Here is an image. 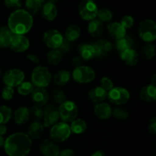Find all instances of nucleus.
I'll return each mask as SVG.
<instances>
[{
    "label": "nucleus",
    "mask_w": 156,
    "mask_h": 156,
    "mask_svg": "<svg viewBox=\"0 0 156 156\" xmlns=\"http://www.w3.org/2000/svg\"><path fill=\"white\" fill-rule=\"evenodd\" d=\"M94 114L100 120H108L111 117L112 109L108 103L101 102L94 105Z\"/></svg>",
    "instance_id": "17"
},
{
    "label": "nucleus",
    "mask_w": 156,
    "mask_h": 156,
    "mask_svg": "<svg viewBox=\"0 0 156 156\" xmlns=\"http://www.w3.org/2000/svg\"><path fill=\"white\" fill-rule=\"evenodd\" d=\"M141 54L146 60H152L155 56V47L152 44H146L141 50Z\"/></svg>",
    "instance_id": "33"
},
{
    "label": "nucleus",
    "mask_w": 156,
    "mask_h": 156,
    "mask_svg": "<svg viewBox=\"0 0 156 156\" xmlns=\"http://www.w3.org/2000/svg\"><path fill=\"white\" fill-rule=\"evenodd\" d=\"M72 63L74 66L78 67V66H82V59L80 57H78V56H76L72 60Z\"/></svg>",
    "instance_id": "49"
},
{
    "label": "nucleus",
    "mask_w": 156,
    "mask_h": 156,
    "mask_svg": "<svg viewBox=\"0 0 156 156\" xmlns=\"http://www.w3.org/2000/svg\"><path fill=\"white\" fill-rule=\"evenodd\" d=\"M72 49V42L67 41L66 38H64L63 41H62V44L60 45V47H59V50L63 53H68L70 51V50Z\"/></svg>",
    "instance_id": "45"
},
{
    "label": "nucleus",
    "mask_w": 156,
    "mask_h": 156,
    "mask_svg": "<svg viewBox=\"0 0 156 156\" xmlns=\"http://www.w3.org/2000/svg\"><path fill=\"white\" fill-rule=\"evenodd\" d=\"M69 126L71 133L76 135H79L85 132L87 129V123L82 119L76 118L73 122H71V125Z\"/></svg>",
    "instance_id": "31"
},
{
    "label": "nucleus",
    "mask_w": 156,
    "mask_h": 156,
    "mask_svg": "<svg viewBox=\"0 0 156 156\" xmlns=\"http://www.w3.org/2000/svg\"><path fill=\"white\" fill-rule=\"evenodd\" d=\"M52 75L47 67L38 66L35 67L31 73V83L37 88H44L50 85Z\"/></svg>",
    "instance_id": "3"
},
{
    "label": "nucleus",
    "mask_w": 156,
    "mask_h": 156,
    "mask_svg": "<svg viewBox=\"0 0 156 156\" xmlns=\"http://www.w3.org/2000/svg\"><path fill=\"white\" fill-rule=\"evenodd\" d=\"M12 36L13 33L9 30L8 26H2L0 28V47L7 48L10 47Z\"/></svg>",
    "instance_id": "27"
},
{
    "label": "nucleus",
    "mask_w": 156,
    "mask_h": 156,
    "mask_svg": "<svg viewBox=\"0 0 156 156\" xmlns=\"http://www.w3.org/2000/svg\"><path fill=\"white\" fill-rule=\"evenodd\" d=\"M62 59V53L59 49H53L48 52L47 55V61L50 65L57 66Z\"/></svg>",
    "instance_id": "32"
},
{
    "label": "nucleus",
    "mask_w": 156,
    "mask_h": 156,
    "mask_svg": "<svg viewBox=\"0 0 156 156\" xmlns=\"http://www.w3.org/2000/svg\"><path fill=\"white\" fill-rule=\"evenodd\" d=\"M80 58L85 61H89L95 57L94 49L91 44H82L79 47Z\"/></svg>",
    "instance_id": "25"
},
{
    "label": "nucleus",
    "mask_w": 156,
    "mask_h": 156,
    "mask_svg": "<svg viewBox=\"0 0 156 156\" xmlns=\"http://www.w3.org/2000/svg\"><path fill=\"white\" fill-rule=\"evenodd\" d=\"M70 79H71V74L69 72L68 70L61 69L56 72L53 78V81L58 86H64L69 82Z\"/></svg>",
    "instance_id": "28"
},
{
    "label": "nucleus",
    "mask_w": 156,
    "mask_h": 156,
    "mask_svg": "<svg viewBox=\"0 0 156 156\" xmlns=\"http://www.w3.org/2000/svg\"><path fill=\"white\" fill-rule=\"evenodd\" d=\"M29 111H30V117L34 121H40L43 119L44 109L42 108V107L34 105L31 107Z\"/></svg>",
    "instance_id": "37"
},
{
    "label": "nucleus",
    "mask_w": 156,
    "mask_h": 156,
    "mask_svg": "<svg viewBox=\"0 0 156 156\" xmlns=\"http://www.w3.org/2000/svg\"><path fill=\"white\" fill-rule=\"evenodd\" d=\"M32 140L27 133L18 132L9 136L4 143V149L9 156H27L30 152Z\"/></svg>",
    "instance_id": "1"
},
{
    "label": "nucleus",
    "mask_w": 156,
    "mask_h": 156,
    "mask_svg": "<svg viewBox=\"0 0 156 156\" xmlns=\"http://www.w3.org/2000/svg\"><path fill=\"white\" fill-rule=\"evenodd\" d=\"M104 24L98 19H94L90 21L88 25V31L93 37H98L101 36L104 31Z\"/></svg>",
    "instance_id": "26"
},
{
    "label": "nucleus",
    "mask_w": 156,
    "mask_h": 156,
    "mask_svg": "<svg viewBox=\"0 0 156 156\" xmlns=\"http://www.w3.org/2000/svg\"><path fill=\"white\" fill-rule=\"evenodd\" d=\"M4 143H5V140L3 138V136H0V148L4 146Z\"/></svg>",
    "instance_id": "52"
},
{
    "label": "nucleus",
    "mask_w": 156,
    "mask_h": 156,
    "mask_svg": "<svg viewBox=\"0 0 156 156\" xmlns=\"http://www.w3.org/2000/svg\"><path fill=\"white\" fill-rule=\"evenodd\" d=\"M91 156H106L105 155V152L101 150H98L96 152H94V153L91 155Z\"/></svg>",
    "instance_id": "51"
},
{
    "label": "nucleus",
    "mask_w": 156,
    "mask_h": 156,
    "mask_svg": "<svg viewBox=\"0 0 156 156\" xmlns=\"http://www.w3.org/2000/svg\"><path fill=\"white\" fill-rule=\"evenodd\" d=\"M40 150L44 156H58L60 152L57 144L51 140H44L41 143Z\"/></svg>",
    "instance_id": "16"
},
{
    "label": "nucleus",
    "mask_w": 156,
    "mask_h": 156,
    "mask_svg": "<svg viewBox=\"0 0 156 156\" xmlns=\"http://www.w3.org/2000/svg\"><path fill=\"white\" fill-rule=\"evenodd\" d=\"M130 98L129 91L123 87H115L108 92L109 101L113 105L120 106L127 103Z\"/></svg>",
    "instance_id": "8"
},
{
    "label": "nucleus",
    "mask_w": 156,
    "mask_h": 156,
    "mask_svg": "<svg viewBox=\"0 0 156 156\" xmlns=\"http://www.w3.org/2000/svg\"><path fill=\"white\" fill-rule=\"evenodd\" d=\"M31 99L35 105L43 107L47 105L50 99V95L45 88L36 87L31 93Z\"/></svg>",
    "instance_id": "14"
},
{
    "label": "nucleus",
    "mask_w": 156,
    "mask_h": 156,
    "mask_svg": "<svg viewBox=\"0 0 156 156\" xmlns=\"http://www.w3.org/2000/svg\"><path fill=\"white\" fill-rule=\"evenodd\" d=\"M133 44V39L130 36H129V35H126L123 37L117 40V42H116V48L120 53L126 50L132 49Z\"/></svg>",
    "instance_id": "30"
},
{
    "label": "nucleus",
    "mask_w": 156,
    "mask_h": 156,
    "mask_svg": "<svg viewBox=\"0 0 156 156\" xmlns=\"http://www.w3.org/2000/svg\"><path fill=\"white\" fill-rule=\"evenodd\" d=\"M129 115V113L128 110L125 108H122V107H117V108H114V110H112V114H111V116H113L114 118L120 120L127 119Z\"/></svg>",
    "instance_id": "38"
},
{
    "label": "nucleus",
    "mask_w": 156,
    "mask_h": 156,
    "mask_svg": "<svg viewBox=\"0 0 156 156\" xmlns=\"http://www.w3.org/2000/svg\"><path fill=\"white\" fill-rule=\"evenodd\" d=\"M1 76H2V69L1 68H0V77H1Z\"/></svg>",
    "instance_id": "55"
},
{
    "label": "nucleus",
    "mask_w": 156,
    "mask_h": 156,
    "mask_svg": "<svg viewBox=\"0 0 156 156\" xmlns=\"http://www.w3.org/2000/svg\"><path fill=\"white\" fill-rule=\"evenodd\" d=\"M15 94V90L13 88L9 86H5L2 91V98L5 101H10L13 98Z\"/></svg>",
    "instance_id": "41"
},
{
    "label": "nucleus",
    "mask_w": 156,
    "mask_h": 156,
    "mask_svg": "<svg viewBox=\"0 0 156 156\" xmlns=\"http://www.w3.org/2000/svg\"><path fill=\"white\" fill-rule=\"evenodd\" d=\"M101 87L108 92L114 88V82L110 78L105 76L101 79Z\"/></svg>",
    "instance_id": "42"
},
{
    "label": "nucleus",
    "mask_w": 156,
    "mask_h": 156,
    "mask_svg": "<svg viewBox=\"0 0 156 156\" xmlns=\"http://www.w3.org/2000/svg\"><path fill=\"white\" fill-rule=\"evenodd\" d=\"M27 58L30 61V62H34V63H39L40 59L36 54L34 53H28L27 55Z\"/></svg>",
    "instance_id": "48"
},
{
    "label": "nucleus",
    "mask_w": 156,
    "mask_h": 156,
    "mask_svg": "<svg viewBox=\"0 0 156 156\" xmlns=\"http://www.w3.org/2000/svg\"><path fill=\"white\" fill-rule=\"evenodd\" d=\"M71 135L70 126L64 122H58L53 125L50 131V140L54 143H62L69 138Z\"/></svg>",
    "instance_id": "4"
},
{
    "label": "nucleus",
    "mask_w": 156,
    "mask_h": 156,
    "mask_svg": "<svg viewBox=\"0 0 156 156\" xmlns=\"http://www.w3.org/2000/svg\"><path fill=\"white\" fill-rule=\"evenodd\" d=\"M58 1H59V0H48V2L53 3V4H55V3H56V2H57Z\"/></svg>",
    "instance_id": "53"
},
{
    "label": "nucleus",
    "mask_w": 156,
    "mask_h": 156,
    "mask_svg": "<svg viewBox=\"0 0 156 156\" xmlns=\"http://www.w3.org/2000/svg\"><path fill=\"white\" fill-rule=\"evenodd\" d=\"M41 15L45 20L53 21L57 16V9L56 5L47 2L41 8Z\"/></svg>",
    "instance_id": "20"
},
{
    "label": "nucleus",
    "mask_w": 156,
    "mask_h": 156,
    "mask_svg": "<svg viewBox=\"0 0 156 156\" xmlns=\"http://www.w3.org/2000/svg\"><path fill=\"white\" fill-rule=\"evenodd\" d=\"M110 36L115 40H119L126 35V30L120 22H113L108 25Z\"/></svg>",
    "instance_id": "21"
},
{
    "label": "nucleus",
    "mask_w": 156,
    "mask_h": 156,
    "mask_svg": "<svg viewBox=\"0 0 156 156\" xmlns=\"http://www.w3.org/2000/svg\"><path fill=\"white\" fill-rule=\"evenodd\" d=\"M134 22H135V21H134V18L132 16H130V15H126V16H123L122 18L120 24L126 30V29L131 28L133 26Z\"/></svg>",
    "instance_id": "43"
},
{
    "label": "nucleus",
    "mask_w": 156,
    "mask_h": 156,
    "mask_svg": "<svg viewBox=\"0 0 156 156\" xmlns=\"http://www.w3.org/2000/svg\"><path fill=\"white\" fill-rule=\"evenodd\" d=\"M73 79L79 84L90 83L95 79V71L87 66H80L76 67L73 72Z\"/></svg>",
    "instance_id": "7"
},
{
    "label": "nucleus",
    "mask_w": 156,
    "mask_h": 156,
    "mask_svg": "<svg viewBox=\"0 0 156 156\" xmlns=\"http://www.w3.org/2000/svg\"><path fill=\"white\" fill-rule=\"evenodd\" d=\"M12 117V111L9 107L0 106V124L5 125Z\"/></svg>",
    "instance_id": "35"
},
{
    "label": "nucleus",
    "mask_w": 156,
    "mask_h": 156,
    "mask_svg": "<svg viewBox=\"0 0 156 156\" xmlns=\"http://www.w3.org/2000/svg\"><path fill=\"white\" fill-rule=\"evenodd\" d=\"M59 118L64 123H71L75 119L77 118L79 109L78 106L74 101H66L59 105Z\"/></svg>",
    "instance_id": "5"
},
{
    "label": "nucleus",
    "mask_w": 156,
    "mask_h": 156,
    "mask_svg": "<svg viewBox=\"0 0 156 156\" xmlns=\"http://www.w3.org/2000/svg\"><path fill=\"white\" fill-rule=\"evenodd\" d=\"M64 37L62 34L56 29H50L44 32L43 36V42L48 48L59 49L62 44Z\"/></svg>",
    "instance_id": "11"
},
{
    "label": "nucleus",
    "mask_w": 156,
    "mask_h": 156,
    "mask_svg": "<svg viewBox=\"0 0 156 156\" xmlns=\"http://www.w3.org/2000/svg\"><path fill=\"white\" fill-rule=\"evenodd\" d=\"M81 36V29L78 25L72 24L68 26L65 32V38L70 42L77 41Z\"/></svg>",
    "instance_id": "29"
},
{
    "label": "nucleus",
    "mask_w": 156,
    "mask_h": 156,
    "mask_svg": "<svg viewBox=\"0 0 156 156\" xmlns=\"http://www.w3.org/2000/svg\"><path fill=\"white\" fill-rule=\"evenodd\" d=\"M97 17L101 22H109L113 18V13L108 9H102L98 11Z\"/></svg>",
    "instance_id": "40"
},
{
    "label": "nucleus",
    "mask_w": 156,
    "mask_h": 156,
    "mask_svg": "<svg viewBox=\"0 0 156 156\" xmlns=\"http://www.w3.org/2000/svg\"><path fill=\"white\" fill-rule=\"evenodd\" d=\"M148 130L150 133H156V117H153L149 122L148 124Z\"/></svg>",
    "instance_id": "46"
},
{
    "label": "nucleus",
    "mask_w": 156,
    "mask_h": 156,
    "mask_svg": "<svg viewBox=\"0 0 156 156\" xmlns=\"http://www.w3.org/2000/svg\"><path fill=\"white\" fill-rule=\"evenodd\" d=\"M98 6L93 0H82L79 5L81 18L85 21H91L97 17Z\"/></svg>",
    "instance_id": "10"
},
{
    "label": "nucleus",
    "mask_w": 156,
    "mask_h": 156,
    "mask_svg": "<svg viewBox=\"0 0 156 156\" xmlns=\"http://www.w3.org/2000/svg\"><path fill=\"white\" fill-rule=\"evenodd\" d=\"M4 2L6 7L11 9H15V10H17L21 5V0H4Z\"/></svg>",
    "instance_id": "44"
},
{
    "label": "nucleus",
    "mask_w": 156,
    "mask_h": 156,
    "mask_svg": "<svg viewBox=\"0 0 156 156\" xmlns=\"http://www.w3.org/2000/svg\"><path fill=\"white\" fill-rule=\"evenodd\" d=\"M122 60L129 66H133L139 61V54L133 49H129L120 53Z\"/></svg>",
    "instance_id": "23"
},
{
    "label": "nucleus",
    "mask_w": 156,
    "mask_h": 156,
    "mask_svg": "<svg viewBox=\"0 0 156 156\" xmlns=\"http://www.w3.org/2000/svg\"><path fill=\"white\" fill-rule=\"evenodd\" d=\"M44 126L49 127L58 123L59 119V108L53 104H49L46 105L44 109Z\"/></svg>",
    "instance_id": "12"
},
{
    "label": "nucleus",
    "mask_w": 156,
    "mask_h": 156,
    "mask_svg": "<svg viewBox=\"0 0 156 156\" xmlns=\"http://www.w3.org/2000/svg\"><path fill=\"white\" fill-rule=\"evenodd\" d=\"M88 96V98L94 103H101L108 98V91L101 86H96L90 90Z\"/></svg>",
    "instance_id": "19"
},
{
    "label": "nucleus",
    "mask_w": 156,
    "mask_h": 156,
    "mask_svg": "<svg viewBox=\"0 0 156 156\" xmlns=\"http://www.w3.org/2000/svg\"><path fill=\"white\" fill-rule=\"evenodd\" d=\"M7 133V127L5 124H0V136H3Z\"/></svg>",
    "instance_id": "50"
},
{
    "label": "nucleus",
    "mask_w": 156,
    "mask_h": 156,
    "mask_svg": "<svg viewBox=\"0 0 156 156\" xmlns=\"http://www.w3.org/2000/svg\"><path fill=\"white\" fill-rule=\"evenodd\" d=\"M14 117L15 123L18 125L25 124L30 118V111L26 107H20L16 109L12 114Z\"/></svg>",
    "instance_id": "22"
},
{
    "label": "nucleus",
    "mask_w": 156,
    "mask_h": 156,
    "mask_svg": "<svg viewBox=\"0 0 156 156\" xmlns=\"http://www.w3.org/2000/svg\"><path fill=\"white\" fill-rule=\"evenodd\" d=\"M58 156H75V152L70 149H66L59 152Z\"/></svg>",
    "instance_id": "47"
},
{
    "label": "nucleus",
    "mask_w": 156,
    "mask_h": 156,
    "mask_svg": "<svg viewBox=\"0 0 156 156\" xmlns=\"http://www.w3.org/2000/svg\"><path fill=\"white\" fill-rule=\"evenodd\" d=\"M94 49L95 57H102L108 54L112 50L113 44L111 41L107 40H98L91 44Z\"/></svg>",
    "instance_id": "15"
},
{
    "label": "nucleus",
    "mask_w": 156,
    "mask_h": 156,
    "mask_svg": "<svg viewBox=\"0 0 156 156\" xmlns=\"http://www.w3.org/2000/svg\"><path fill=\"white\" fill-rule=\"evenodd\" d=\"M30 41L24 35L13 34L11 40L10 47L16 53H23L28 50Z\"/></svg>",
    "instance_id": "13"
},
{
    "label": "nucleus",
    "mask_w": 156,
    "mask_h": 156,
    "mask_svg": "<svg viewBox=\"0 0 156 156\" xmlns=\"http://www.w3.org/2000/svg\"><path fill=\"white\" fill-rule=\"evenodd\" d=\"M33 17L24 9L14 11L8 19V27L13 34L24 35L33 27Z\"/></svg>",
    "instance_id": "2"
},
{
    "label": "nucleus",
    "mask_w": 156,
    "mask_h": 156,
    "mask_svg": "<svg viewBox=\"0 0 156 156\" xmlns=\"http://www.w3.org/2000/svg\"><path fill=\"white\" fill-rule=\"evenodd\" d=\"M51 98L53 101L56 105H60L66 101V95L62 90H53L51 93Z\"/></svg>",
    "instance_id": "39"
},
{
    "label": "nucleus",
    "mask_w": 156,
    "mask_h": 156,
    "mask_svg": "<svg viewBox=\"0 0 156 156\" xmlns=\"http://www.w3.org/2000/svg\"><path fill=\"white\" fill-rule=\"evenodd\" d=\"M25 6L27 9L26 11L33 15L41 10L42 8V3L39 0H26Z\"/></svg>",
    "instance_id": "34"
},
{
    "label": "nucleus",
    "mask_w": 156,
    "mask_h": 156,
    "mask_svg": "<svg viewBox=\"0 0 156 156\" xmlns=\"http://www.w3.org/2000/svg\"><path fill=\"white\" fill-rule=\"evenodd\" d=\"M34 89V85L30 82H23L18 86V92L22 96H27L31 94Z\"/></svg>",
    "instance_id": "36"
},
{
    "label": "nucleus",
    "mask_w": 156,
    "mask_h": 156,
    "mask_svg": "<svg viewBox=\"0 0 156 156\" xmlns=\"http://www.w3.org/2000/svg\"><path fill=\"white\" fill-rule=\"evenodd\" d=\"M25 79V75L24 73L20 69H11L7 70L3 75V82L5 85V86L12 87H18L21 83L24 82Z\"/></svg>",
    "instance_id": "9"
},
{
    "label": "nucleus",
    "mask_w": 156,
    "mask_h": 156,
    "mask_svg": "<svg viewBox=\"0 0 156 156\" xmlns=\"http://www.w3.org/2000/svg\"><path fill=\"white\" fill-rule=\"evenodd\" d=\"M39 1H40V2H41V3H42V4H43V3H44V2H45V1H46V0H39Z\"/></svg>",
    "instance_id": "54"
},
{
    "label": "nucleus",
    "mask_w": 156,
    "mask_h": 156,
    "mask_svg": "<svg viewBox=\"0 0 156 156\" xmlns=\"http://www.w3.org/2000/svg\"><path fill=\"white\" fill-rule=\"evenodd\" d=\"M140 98L146 103H152L156 100L155 85H148L143 87L140 91Z\"/></svg>",
    "instance_id": "18"
},
{
    "label": "nucleus",
    "mask_w": 156,
    "mask_h": 156,
    "mask_svg": "<svg viewBox=\"0 0 156 156\" xmlns=\"http://www.w3.org/2000/svg\"><path fill=\"white\" fill-rule=\"evenodd\" d=\"M44 131V126L40 121H34L28 128V134L31 140H38L42 136Z\"/></svg>",
    "instance_id": "24"
},
{
    "label": "nucleus",
    "mask_w": 156,
    "mask_h": 156,
    "mask_svg": "<svg viewBox=\"0 0 156 156\" xmlns=\"http://www.w3.org/2000/svg\"><path fill=\"white\" fill-rule=\"evenodd\" d=\"M139 35L145 42L151 44L156 38V25L152 20L145 19L139 26Z\"/></svg>",
    "instance_id": "6"
}]
</instances>
